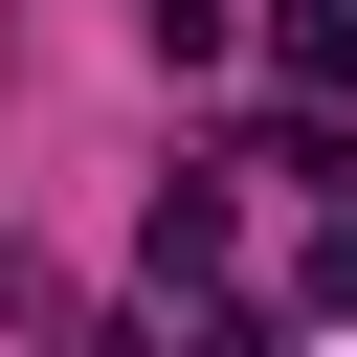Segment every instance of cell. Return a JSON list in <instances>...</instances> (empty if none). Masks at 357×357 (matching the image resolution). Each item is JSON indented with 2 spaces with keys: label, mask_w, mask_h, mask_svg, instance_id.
Here are the masks:
<instances>
[{
  "label": "cell",
  "mask_w": 357,
  "mask_h": 357,
  "mask_svg": "<svg viewBox=\"0 0 357 357\" xmlns=\"http://www.w3.org/2000/svg\"><path fill=\"white\" fill-rule=\"evenodd\" d=\"M268 67H290L312 112H357V0H268Z\"/></svg>",
  "instance_id": "1"
},
{
  "label": "cell",
  "mask_w": 357,
  "mask_h": 357,
  "mask_svg": "<svg viewBox=\"0 0 357 357\" xmlns=\"http://www.w3.org/2000/svg\"><path fill=\"white\" fill-rule=\"evenodd\" d=\"M290 312H357V201L312 223V268H290Z\"/></svg>",
  "instance_id": "2"
},
{
  "label": "cell",
  "mask_w": 357,
  "mask_h": 357,
  "mask_svg": "<svg viewBox=\"0 0 357 357\" xmlns=\"http://www.w3.org/2000/svg\"><path fill=\"white\" fill-rule=\"evenodd\" d=\"M223 22H245V0H156V45H178V67H223Z\"/></svg>",
  "instance_id": "3"
}]
</instances>
